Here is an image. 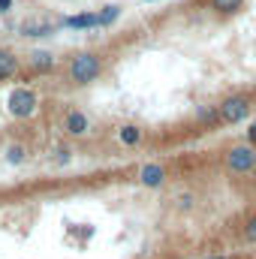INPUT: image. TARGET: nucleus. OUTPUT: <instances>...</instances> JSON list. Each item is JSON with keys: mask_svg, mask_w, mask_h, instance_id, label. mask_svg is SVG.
<instances>
[{"mask_svg": "<svg viewBox=\"0 0 256 259\" xmlns=\"http://www.w3.org/2000/svg\"><path fill=\"white\" fill-rule=\"evenodd\" d=\"M6 160H9V163H21V160H24V151H21V148H9Z\"/></svg>", "mask_w": 256, "mask_h": 259, "instance_id": "15", "label": "nucleus"}, {"mask_svg": "<svg viewBox=\"0 0 256 259\" xmlns=\"http://www.w3.org/2000/svg\"><path fill=\"white\" fill-rule=\"evenodd\" d=\"M58 160H61V163H66V160H69V151H66V148H61V151H58Z\"/></svg>", "mask_w": 256, "mask_h": 259, "instance_id": "16", "label": "nucleus"}, {"mask_svg": "<svg viewBox=\"0 0 256 259\" xmlns=\"http://www.w3.org/2000/svg\"><path fill=\"white\" fill-rule=\"evenodd\" d=\"M9 6H12V0H0V9H3V12H6Z\"/></svg>", "mask_w": 256, "mask_h": 259, "instance_id": "17", "label": "nucleus"}, {"mask_svg": "<svg viewBox=\"0 0 256 259\" xmlns=\"http://www.w3.org/2000/svg\"><path fill=\"white\" fill-rule=\"evenodd\" d=\"M118 136H121V142H124V145H136V142L142 139V133H139L136 127H121Z\"/></svg>", "mask_w": 256, "mask_h": 259, "instance_id": "12", "label": "nucleus"}, {"mask_svg": "<svg viewBox=\"0 0 256 259\" xmlns=\"http://www.w3.org/2000/svg\"><path fill=\"white\" fill-rule=\"evenodd\" d=\"M21 33H24V36H46V33H52V27H49V24H36V21H30V24L21 27Z\"/></svg>", "mask_w": 256, "mask_h": 259, "instance_id": "10", "label": "nucleus"}, {"mask_svg": "<svg viewBox=\"0 0 256 259\" xmlns=\"http://www.w3.org/2000/svg\"><path fill=\"white\" fill-rule=\"evenodd\" d=\"M66 27H75V30H88V27H94V24H100V15H91V12H84V15H69L64 18Z\"/></svg>", "mask_w": 256, "mask_h": 259, "instance_id": "6", "label": "nucleus"}, {"mask_svg": "<svg viewBox=\"0 0 256 259\" xmlns=\"http://www.w3.org/2000/svg\"><path fill=\"white\" fill-rule=\"evenodd\" d=\"M66 130H69L72 136H81V133H88V118H84L81 112H72V115L66 118Z\"/></svg>", "mask_w": 256, "mask_h": 259, "instance_id": "7", "label": "nucleus"}, {"mask_svg": "<svg viewBox=\"0 0 256 259\" xmlns=\"http://www.w3.org/2000/svg\"><path fill=\"white\" fill-rule=\"evenodd\" d=\"M226 166L229 172L235 175H247L256 169V148L253 145H235L229 154H226Z\"/></svg>", "mask_w": 256, "mask_h": 259, "instance_id": "2", "label": "nucleus"}, {"mask_svg": "<svg viewBox=\"0 0 256 259\" xmlns=\"http://www.w3.org/2000/svg\"><path fill=\"white\" fill-rule=\"evenodd\" d=\"M241 238H244L247 244H256V217L244 220V226H241Z\"/></svg>", "mask_w": 256, "mask_h": 259, "instance_id": "11", "label": "nucleus"}, {"mask_svg": "<svg viewBox=\"0 0 256 259\" xmlns=\"http://www.w3.org/2000/svg\"><path fill=\"white\" fill-rule=\"evenodd\" d=\"M247 115H250V100H247L244 94L226 97V100L217 106V118H220L223 124H241Z\"/></svg>", "mask_w": 256, "mask_h": 259, "instance_id": "1", "label": "nucleus"}, {"mask_svg": "<svg viewBox=\"0 0 256 259\" xmlns=\"http://www.w3.org/2000/svg\"><path fill=\"white\" fill-rule=\"evenodd\" d=\"M33 109H36V97H33L30 91H24V88L12 91V97H9V112H12V115L27 118V115H33Z\"/></svg>", "mask_w": 256, "mask_h": 259, "instance_id": "4", "label": "nucleus"}, {"mask_svg": "<svg viewBox=\"0 0 256 259\" xmlns=\"http://www.w3.org/2000/svg\"><path fill=\"white\" fill-rule=\"evenodd\" d=\"M211 259H229V256H211Z\"/></svg>", "mask_w": 256, "mask_h": 259, "instance_id": "19", "label": "nucleus"}, {"mask_svg": "<svg viewBox=\"0 0 256 259\" xmlns=\"http://www.w3.org/2000/svg\"><path fill=\"white\" fill-rule=\"evenodd\" d=\"M211 6H214L217 12H223V15H235V12L244 6V0H211Z\"/></svg>", "mask_w": 256, "mask_h": 259, "instance_id": "8", "label": "nucleus"}, {"mask_svg": "<svg viewBox=\"0 0 256 259\" xmlns=\"http://www.w3.org/2000/svg\"><path fill=\"white\" fill-rule=\"evenodd\" d=\"M139 181H142L145 187H160V184L166 181V172H163V166H157V163H148V166H142V172H139Z\"/></svg>", "mask_w": 256, "mask_h": 259, "instance_id": "5", "label": "nucleus"}, {"mask_svg": "<svg viewBox=\"0 0 256 259\" xmlns=\"http://www.w3.org/2000/svg\"><path fill=\"white\" fill-rule=\"evenodd\" d=\"M15 55H9V52H0V78H6V75H12L15 72Z\"/></svg>", "mask_w": 256, "mask_h": 259, "instance_id": "9", "label": "nucleus"}, {"mask_svg": "<svg viewBox=\"0 0 256 259\" xmlns=\"http://www.w3.org/2000/svg\"><path fill=\"white\" fill-rule=\"evenodd\" d=\"M33 66L49 69V66H52V55H49V52H36V55H33Z\"/></svg>", "mask_w": 256, "mask_h": 259, "instance_id": "14", "label": "nucleus"}, {"mask_svg": "<svg viewBox=\"0 0 256 259\" xmlns=\"http://www.w3.org/2000/svg\"><path fill=\"white\" fill-rule=\"evenodd\" d=\"M69 75H72V81H78V84H88V81H94L97 75H100V58L97 55H78L72 66H69Z\"/></svg>", "mask_w": 256, "mask_h": 259, "instance_id": "3", "label": "nucleus"}, {"mask_svg": "<svg viewBox=\"0 0 256 259\" xmlns=\"http://www.w3.org/2000/svg\"><path fill=\"white\" fill-rule=\"evenodd\" d=\"M118 15H121V6H103V12H100V24H112Z\"/></svg>", "mask_w": 256, "mask_h": 259, "instance_id": "13", "label": "nucleus"}, {"mask_svg": "<svg viewBox=\"0 0 256 259\" xmlns=\"http://www.w3.org/2000/svg\"><path fill=\"white\" fill-rule=\"evenodd\" d=\"M247 136H250V142H256V124L250 130H247Z\"/></svg>", "mask_w": 256, "mask_h": 259, "instance_id": "18", "label": "nucleus"}]
</instances>
